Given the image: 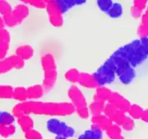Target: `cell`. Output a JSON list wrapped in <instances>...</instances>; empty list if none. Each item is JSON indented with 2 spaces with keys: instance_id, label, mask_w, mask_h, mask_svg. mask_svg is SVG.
Segmentation results:
<instances>
[{
  "instance_id": "7402d4cb",
  "label": "cell",
  "mask_w": 148,
  "mask_h": 139,
  "mask_svg": "<svg viewBox=\"0 0 148 139\" xmlns=\"http://www.w3.org/2000/svg\"><path fill=\"white\" fill-rule=\"evenodd\" d=\"M107 13L112 18H119L123 14V7L119 3H113Z\"/></svg>"
},
{
  "instance_id": "f546056e",
  "label": "cell",
  "mask_w": 148,
  "mask_h": 139,
  "mask_svg": "<svg viewBox=\"0 0 148 139\" xmlns=\"http://www.w3.org/2000/svg\"><path fill=\"white\" fill-rule=\"evenodd\" d=\"M10 59L12 60V65H13V67L15 69H21L24 67L25 65V60L19 57L18 55H17L16 54L14 55H11Z\"/></svg>"
},
{
  "instance_id": "b9f144b4",
  "label": "cell",
  "mask_w": 148,
  "mask_h": 139,
  "mask_svg": "<svg viewBox=\"0 0 148 139\" xmlns=\"http://www.w3.org/2000/svg\"><path fill=\"white\" fill-rule=\"evenodd\" d=\"M76 112H77L78 115L82 119H86L89 116V110L87 107L76 110Z\"/></svg>"
},
{
  "instance_id": "603a6c76",
  "label": "cell",
  "mask_w": 148,
  "mask_h": 139,
  "mask_svg": "<svg viewBox=\"0 0 148 139\" xmlns=\"http://www.w3.org/2000/svg\"><path fill=\"white\" fill-rule=\"evenodd\" d=\"M14 89L8 85H0V99H12Z\"/></svg>"
},
{
  "instance_id": "74e56055",
  "label": "cell",
  "mask_w": 148,
  "mask_h": 139,
  "mask_svg": "<svg viewBox=\"0 0 148 139\" xmlns=\"http://www.w3.org/2000/svg\"><path fill=\"white\" fill-rule=\"evenodd\" d=\"M9 44L7 42H0V59H4L7 57L10 48Z\"/></svg>"
},
{
  "instance_id": "ee69618b",
  "label": "cell",
  "mask_w": 148,
  "mask_h": 139,
  "mask_svg": "<svg viewBox=\"0 0 148 139\" xmlns=\"http://www.w3.org/2000/svg\"><path fill=\"white\" fill-rule=\"evenodd\" d=\"M141 119H142L144 122L148 123V110H144L143 112H142V116H141Z\"/></svg>"
},
{
  "instance_id": "ba28073f",
  "label": "cell",
  "mask_w": 148,
  "mask_h": 139,
  "mask_svg": "<svg viewBox=\"0 0 148 139\" xmlns=\"http://www.w3.org/2000/svg\"><path fill=\"white\" fill-rule=\"evenodd\" d=\"M108 102L116 106L118 110L125 113L128 112L131 105H132L129 100H127L126 98L123 97L118 92H112Z\"/></svg>"
},
{
  "instance_id": "cb8c5ba5",
  "label": "cell",
  "mask_w": 148,
  "mask_h": 139,
  "mask_svg": "<svg viewBox=\"0 0 148 139\" xmlns=\"http://www.w3.org/2000/svg\"><path fill=\"white\" fill-rule=\"evenodd\" d=\"M15 116L7 112L0 113V125H12L15 121Z\"/></svg>"
},
{
  "instance_id": "d4e9b609",
  "label": "cell",
  "mask_w": 148,
  "mask_h": 139,
  "mask_svg": "<svg viewBox=\"0 0 148 139\" xmlns=\"http://www.w3.org/2000/svg\"><path fill=\"white\" fill-rule=\"evenodd\" d=\"M79 76H80V73L78 71V70L75 69V68L70 69L69 70L66 72L65 75V79L68 81L73 83H76L79 82Z\"/></svg>"
},
{
  "instance_id": "d6986e66",
  "label": "cell",
  "mask_w": 148,
  "mask_h": 139,
  "mask_svg": "<svg viewBox=\"0 0 148 139\" xmlns=\"http://www.w3.org/2000/svg\"><path fill=\"white\" fill-rule=\"evenodd\" d=\"M105 102H99V101H94L89 105V112L92 114V115L102 114L105 108Z\"/></svg>"
},
{
  "instance_id": "4316f807",
  "label": "cell",
  "mask_w": 148,
  "mask_h": 139,
  "mask_svg": "<svg viewBox=\"0 0 148 139\" xmlns=\"http://www.w3.org/2000/svg\"><path fill=\"white\" fill-rule=\"evenodd\" d=\"M16 131V128L13 125H0V136L5 138L12 136Z\"/></svg>"
},
{
  "instance_id": "f6af8a7d",
  "label": "cell",
  "mask_w": 148,
  "mask_h": 139,
  "mask_svg": "<svg viewBox=\"0 0 148 139\" xmlns=\"http://www.w3.org/2000/svg\"><path fill=\"white\" fill-rule=\"evenodd\" d=\"M141 18H142V22L148 24V10H147L146 12H145V13L142 14Z\"/></svg>"
},
{
  "instance_id": "c3c4849f",
  "label": "cell",
  "mask_w": 148,
  "mask_h": 139,
  "mask_svg": "<svg viewBox=\"0 0 148 139\" xmlns=\"http://www.w3.org/2000/svg\"><path fill=\"white\" fill-rule=\"evenodd\" d=\"M147 10H148V7H147Z\"/></svg>"
},
{
  "instance_id": "5bb4252c",
  "label": "cell",
  "mask_w": 148,
  "mask_h": 139,
  "mask_svg": "<svg viewBox=\"0 0 148 139\" xmlns=\"http://www.w3.org/2000/svg\"><path fill=\"white\" fill-rule=\"evenodd\" d=\"M34 53V50L29 45H22L17 48L15 50V54L21 57L24 60H28L31 59Z\"/></svg>"
},
{
  "instance_id": "83f0119b",
  "label": "cell",
  "mask_w": 148,
  "mask_h": 139,
  "mask_svg": "<svg viewBox=\"0 0 148 139\" xmlns=\"http://www.w3.org/2000/svg\"><path fill=\"white\" fill-rule=\"evenodd\" d=\"M12 8L7 0H0V15L2 16L11 13Z\"/></svg>"
},
{
  "instance_id": "ffe728a7",
  "label": "cell",
  "mask_w": 148,
  "mask_h": 139,
  "mask_svg": "<svg viewBox=\"0 0 148 139\" xmlns=\"http://www.w3.org/2000/svg\"><path fill=\"white\" fill-rule=\"evenodd\" d=\"M102 138V130L99 129H95L91 127L90 130L85 131L82 136H79V138H95L99 139Z\"/></svg>"
},
{
  "instance_id": "e0dca14e",
  "label": "cell",
  "mask_w": 148,
  "mask_h": 139,
  "mask_svg": "<svg viewBox=\"0 0 148 139\" xmlns=\"http://www.w3.org/2000/svg\"><path fill=\"white\" fill-rule=\"evenodd\" d=\"M105 131H106L107 136L112 139H120L123 138L122 130L120 125L115 124V123L110 125Z\"/></svg>"
},
{
  "instance_id": "f1b7e54d",
  "label": "cell",
  "mask_w": 148,
  "mask_h": 139,
  "mask_svg": "<svg viewBox=\"0 0 148 139\" xmlns=\"http://www.w3.org/2000/svg\"><path fill=\"white\" fill-rule=\"evenodd\" d=\"M97 4L101 11L108 12L113 5V2L112 0H97Z\"/></svg>"
},
{
  "instance_id": "3957f363",
  "label": "cell",
  "mask_w": 148,
  "mask_h": 139,
  "mask_svg": "<svg viewBox=\"0 0 148 139\" xmlns=\"http://www.w3.org/2000/svg\"><path fill=\"white\" fill-rule=\"evenodd\" d=\"M42 65L44 70L43 86L45 92L52 90L58 78L57 66L54 57L51 54H46L42 57Z\"/></svg>"
},
{
  "instance_id": "7bdbcfd3",
  "label": "cell",
  "mask_w": 148,
  "mask_h": 139,
  "mask_svg": "<svg viewBox=\"0 0 148 139\" xmlns=\"http://www.w3.org/2000/svg\"><path fill=\"white\" fill-rule=\"evenodd\" d=\"M147 0H134V5L143 10L146 8Z\"/></svg>"
},
{
  "instance_id": "d6a6232c",
  "label": "cell",
  "mask_w": 148,
  "mask_h": 139,
  "mask_svg": "<svg viewBox=\"0 0 148 139\" xmlns=\"http://www.w3.org/2000/svg\"><path fill=\"white\" fill-rule=\"evenodd\" d=\"M118 110H118V108L116 107V106H114L113 104H112L108 102V104H105V105L103 114H105V115L108 116V117L110 118V117H112V116H113V114L118 111Z\"/></svg>"
},
{
  "instance_id": "60d3db41",
  "label": "cell",
  "mask_w": 148,
  "mask_h": 139,
  "mask_svg": "<svg viewBox=\"0 0 148 139\" xmlns=\"http://www.w3.org/2000/svg\"><path fill=\"white\" fill-rule=\"evenodd\" d=\"M142 11L143 10H140L139 8L136 7H135L134 5H133V6L131 7L130 13L133 18L137 19V18H139L142 17Z\"/></svg>"
},
{
  "instance_id": "7a4b0ae2",
  "label": "cell",
  "mask_w": 148,
  "mask_h": 139,
  "mask_svg": "<svg viewBox=\"0 0 148 139\" xmlns=\"http://www.w3.org/2000/svg\"><path fill=\"white\" fill-rule=\"evenodd\" d=\"M115 53L123 57L134 67L138 66L148 57V37L133 41L121 47Z\"/></svg>"
},
{
  "instance_id": "2e32d148",
  "label": "cell",
  "mask_w": 148,
  "mask_h": 139,
  "mask_svg": "<svg viewBox=\"0 0 148 139\" xmlns=\"http://www.w3.org/2000/svg\"><path fill=\"white\" fill-rule=\"evenodd\" d=\"M18 123L24 133L32 129L34 125V120L30 117L29 114H25L18 117Z\"/></svg>"
},
{
  "instance_id": "ac0fdd59",
  "label": "cell",
  "mask_w": 148,
  "mask_h": 139,
  "mask_svg": "<svg viewBox=\"0 0 148 139\" xmlns=\"http://www.w3.org/2000/svg\"><path fill=\"white\" fill-rule=\"evenodd\" d=\"M12 98L20 102H25L28 99L27 89L24 87H17L14 89Z\"/></svg>"
},
{
  "instance_id": "f35d334b",
  "label": "cell",
  "mask_w": 148,
  "mask_h": 139,
  "mask_svg": "<svg viewBox=\"0 0 148 139\" xmlns=\"http://www.w3.org/2000/svg\"><path fill=\"white\" fill-rule=\"evenodd\" d=\"M0 42H10V33L8 30L5 29V28L0 29Z\"/></svg>"
},
{
  "instance_id": "4dcf8cb0",
  "label": "cell",
  "mask_w": 148,
  "mask_h": 139,
  "mask_svg": "<svg viewBox=\"0 0 148 139\" xmlns=\"http://www.w3.org/2000/svg\"><path fill=\"white\" fill-rule=\"evenodd\" d=\"M126 117V116L125 115V112H123L119 110L113 116H112V117H110V120H112V122L114 123L115 124H117L121 126L122 123H123V120H124L125 117Z\"/></svg>"
},
{
  "instance_id": "30bf717a",
  "label": "cell",
  "mask_w": 148,
  "mask_h": 139,
  "mask_svg": "<svg viewBox=\"0 0 148 139\" xmlns=\"http://www.w3.org/2000/svg\"><path fill=\"white\" fill-rule=\"evenodd\" d=\"M116 75L119 76L121 83L124 84H129L134 79L136 73L134 69V67H132L131 65H128L118 70L116 72Z\"/></svg>"
},
{
  "instance_id": "8992f818",
  "label": "cell",
  "mask_w": 148,
  "mask_h": 139,
  "mask_svg": "<svg viewBox=\"0 0 148 139\" xmlns=\"http://www.w3.org/2000/svg\"><path fill=\"white\" fill-rule=\"evenodd\" d=\"M116 71L113 65L107 60L93 74L98 86H105L113 83L116 78Z\"/></svg>"
},
{
  "instance_id": "5b68a950",
  "label": "cell",
  "mask_w": 148,
  "mask_h": 139,
  "mask_svg": "<svg viewBox=\"0 0 148 139\" xmlns=\"http://www.w3.org/2000/svg\"><path fill=\"white\" fill-rule=\"evenodd\" d=\"M47 127L48 130L55 134L58 138H71L75 133V130L72 127L55 118H52L48 120Z\"/></svg>"
},
{
  "instance_id": "52a82bcc",
  "label": "cell",
  "mask_w": 148,
  "mask_h": 139,
  "mask_svg": "<svg viewBox=\"0 0 148 139\" xmlns=\"http://www.w3.org/2000/svg\"><path fill=\"white\" fill-rule=\"evenodd\" d=\"M68 96L76 110L87 107L86 100L82 91L76 86H72L68 91Z\"/></svg>"
},
{
  "instance_id": "44dd1931",
  "label": "cell",
  "mask_w": 148,
  "mask_h": 139,
  "mask_svg": "<svg viewBox=\"0 0 148 139\" xmlns=\"http://www.w3.org/2000/svg\"><path fill=\"white\" fill-rule=\"evenodd\" d=\"M13 68V65L10 57L0 59V75L8 73Z\"/></svg>"
},
{
  "instance_id": "7dc6e473",
  "label": "cell",
  "mask_w": 148,
  "mask_h": 139,
  "mask_svg": "<svg viewBox=\"0 0 148 139\" xmlns=\"http://www.w3.org/2000/svg\"><path fill=\"white\" fill-rule=\"evenodd\" d=\"M23 4H25V5H28V0H20Z\"/></svg>"
},
{
  "instance_id": "7c38bea8",
  "label": "cell",
  "mask_w": 148,
  "mask_h": 139,
  "mask_svg": "<svg viewBox=\"0 0 148 139\" xmlns=\"http://www.w3.org/2000/svg\"><path fill=\"white\" fill-rule=\"evenodd\" d=\"M78 83L83 87L87 89H95V88L97 89L99 86L93 75L86 73H80Z\"/></svg>"
},
{
  "instance_id": "9c48e42d",
  "label": "cell",
  "mask_w": 148,
  "mask_h": 139,
  "mask_svg": "<svg viewBox=\"0 0 148 139\" xmlns=\"http://www.w3.org/2000/svg\"><path fill=\"white\" fill-rule=\"evenodd\" d=\"M92 125L91 126L92 128L99 129L102 131L106 130L110 125L113 124V122L110 120V118L103 113L92 116Z\"/></svg>"
},
{
  "instance_id": "681fc988",
  "label": "cell",
  "mask_w": 148,
  "mask_h": 139,
  "mask_svg": "<svg viewBox=\"0 0 148 139\" xmlns=\"http://www.w3.org/2000/svg\"><path fill=\"white\" fill-rule=\"evenodd\" d=\"M0 113H1V112H0Z\"/></svg>"
},
{
  "instance_id": "8d00e7d4",
  "label": "cell",
  "mask_w": 148,
  "mask_h": 139,
  "mask_svg": "<svg viewBox=\"0 0 148 139\" xmlns=\"http://www.w3.org/2000/svg\"><path fill=\"white\" fill-rule=\"evenodd\" d=\"M137 33L140 38L148 37V24L142 22L138 27Z\"/></svg>"
},
{
  "instance_id": "e575fe53",
  "label": "cell",
  "mask_w": 148,
  "mask_h": 139,
  "mask_svg": "<svg viewBox=\"0 0 148 139\" xmlns=\"http://www.w3.org/2000/svg\"><path fill=\"white\" fill-rule=\"evenodd\" d=\"M4 20V22H5V25L8 27H15L17 25H18V22L15 20V18H14L13 15H12V12L8 15H5V16H2Z\"/></svg>"
},
{
  "instance_id": "8fae6325",
  "label": "cell",
  "mask_w": 148,
  "mask_h": 139,
  "mask_svg": "<svg viewBox=\"0 0 148 139\" xmlns=\"http://www.w3.org/2000/svg\"><path fill=\"white\" fill-rule=\"evenodd\" d=\"M12 15L17 20L18 24L21 23L29 15V8L25 4H21L12 9Z\"/></svg>"
},
{
  "instance_id": "4fadbf2b",
  "label": "cell",
  "mask_w": 148,
  "mask_h": 139,
  "mask_svg": "<svg viewBox=\"0 0 148 139\" xmlns=\"http://www.w3.org/2000/svg\"><path fill=\"white\" fill-rule=\"evenodd\" d=\"M111 93L112 91L108 88L105 87L104 86H98L94 96V101H99L102 102H107L109 99Z\"/></svg>"
},
{
  "instance_id": "836d02e7",
  "label": "cell",
  "mask_w": 148,
  "mask_h": 139,
  "mask_svg": "<svg viewBox=\"0 0 148 139\" xmlns=\"http://www.w3.org/2000/svg\"><path fill=\"white\" fill-rule=\"evenodd\" d=\"M48 1L49 0H28V5L38 9H44L46 8Z\"/></svg>"
},
{
  "instance_id": "1f68e13d",
  "label": "cell",
  "mask_w": 148,
  "mask_h": 139,
  "mask_svg": "<svg viewBox=\"0 0 148 139\" xmlns=\"http://www.w3.org/2000/svg\"><path fill=\"white\" fill-rule=\"evenodd\" d=\"M121 126L126 131H132L134 127V122L133 118L131 117H126Z\"/></svg>"
},
{
  "instance_id": "6da1fadb",
  "label": "cell",
  "mask_w": 148,
  "mask_h": 139,
  "mask_svg": "<svg viewBox=\"0 0 148 139\" xmlns=\"http://www.w3.org/2000/svg\"><path fill=\"white\" fill-rule=\"evenodd\" d=\"M76 112L72 103L68 102H23L18 104L12 109V114L15 117L34 113L49 116H66Z\"/></svg>"
},
{
  "instance_id": "484cf974",
  "label": "cell",
  "mask_w": 148,
  "mask_h": 139,
  "mask_svg": "<svg viewBox=\"0 0 148 139\" xmlns=\"http://www.w3.org/2000/svg\"><path fill=\"white\" fill-rule=\"evenodd\" d=\"M143 111L144 110L140 106L137 105V104H132L128 112L132 118L137 120V119H141V116H142Z\"/></svg>"
},
{
  "instance_id": "277c9868",
  "label": "cell",
  "mask_w": 148,
  "mask_h": 139,
  "mask_svg": "<svg viewBox=\"0 0 148 139\" xmlns=\"http://www.w3.org/2000/svg\"><path fill=\"white\" fill-rule=\"evenodd\" d=\"M49 22L55 27L63 24V14L68 10L64 0H49L46 7Z\"/></svg>"
},
{
  "instance_id": "bcb514c9",
  "label": "cell",
  "mask_w": 148,
  "mask_h": 139,
  "mask_svg": "<svg viewBox=\"0 0 148 139\" xmlns=\"http://www.w3.org/2000/svg\"><path fill=\"white\" fill-rule=\"evenodd\" d=\"M5 22H4L3 18L0 16V29H1V28H5Z\"/></svg>"
},
{
  "instance_id": "d590c367",
  "label": "cell",
  "mask_w": 148,
  "mask_h": 139,
  "mask_svg": "<svg viewBox=\"0 0 148 139\" xmlns=\"http://www.w3.org/2000/svg\"><path fill=\"white\" fill-rule=\"evenodd\" d=\"M25 137L29 139H41L42 138V136L40 132L37 131L34 129H31L28 131L25 132Z\"/></svg>"
},
{
  "instance_id": "9a60e30c",
  "label": "cell",
  "mask_w": 148,
  "mask_h": 139,
  "mask_svg": "<svg viewBox=\"0 0 148 139\" xmlns=\"http://www.w3.org/2000/svg\"><path fill=\"white\" fill-rule=\"evenodd\" d=\"M27 93L29 99H38L43 96L45 89L42 85H34L27 89Z\"/></svg>"
},
{
  "instance_id": "ab89813d",
  "label": "cell",
  "mask_w": 148,
  "mask_h": 139,
  "mask_svg": "<svg viewBox=\"0 0 148 139\" xmlns=\"http://www.w3.org/2000/svg\"><path fill=\"white\" fill-rule=\"evenodd\" d=\"M86 2V0H64V2L66 5L68 10L75 6L82 5Z\"/></svg>"
}]
</instances>
